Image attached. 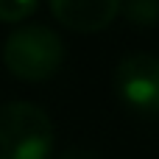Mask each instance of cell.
<instances>
[{"mask_svg": "<svg viewBox=\"0 0 159 159\" xmlns=\"http://www.w3.org/2000/svg\"><path fill=\"white\" fill-rule=\"evenodd\" d=\"M64 59H67L64 39L53 28L39 22L17 25L3 42V64L20 81L31 84L48 81L64 67Z\"/></svg>", "mask_w": 159, "mask_h": 159, "instance_id": "1", "label": "cell"}, {"mask_svg": "<svg viewBox=\"0 0 159 159\" xmlns=\"http://www.w3.org/2000/svg\"><path fill=\"white\" fill-rule=\"evenodd\" d=\"M0 159H53V120L31 101L0 106Z\"/></svg>", "mask_w": 159, "mask_h": 159, "instance_id": "2", "label": "cell"}, {"mask_svg": "<svg viewBox=\"0 0 159 159\" xmlns=\"http://www.w3.org/2000/svg\"><path fill=\"white\" fill-rule=\"evenodd\" d=\"M115 95L129 112L159 117V56L129 53L120 59L115 67Z\"/></svg>", "mask_w": 159, "mask_h": 159, "instance_id": "3", "label": "cell"}, {"mask_svg": "<svg viewBox=\"0 0 159 159\" xmlns=\"http://www.w3.org/2000/svg\"><path fill=\"white\" fill-rule=\"evenodd\" d=\"M123 0H48L59 25L75 34H98L115 22Z\"/></svg>", "mask_w": 159, "mask_h": 159, "instance_id": "4", "label": "cell"}, {"mask_svg": "<svg viewBox=\"0 0 159 159\" xmlns=\"http://www.w3.org/2000/svg\"><path fill=\"white\" fill-rule=\"evenodd\" d=\"M120 11L134 28H154V25H159V0H123Z\"/></svg>", "mask_w": 159, "mask_h": 159, "instance_id": "5", "label": "cell"}, {"mask_svg": "<svg viewBox=\"0 0 159 159\" xmlns=\"http://www.w3.org/2000/svg\"><path fill=\"white\" fill-rule=\"evenodd\" d=\"M39 0H0V22L20 25L36 11Z\"/></svg>", "mask_w": 159, "mask_h": 159, "instance_id": "6", "label": "cell"}, {"mask_svg": "<svg viewBox=\"0 0 159 159\" xmlns=\"http://www.w3.org/2000/svg\"><path fill=\"white\" fill-rule=\"evenodd\" d=\"M59 159H98V154H92L87 148H67Z\"/></svg>", "mask_w": 159, "mask_h": 159, "instance_id": "7", "label": "cell"}]
</instances>
